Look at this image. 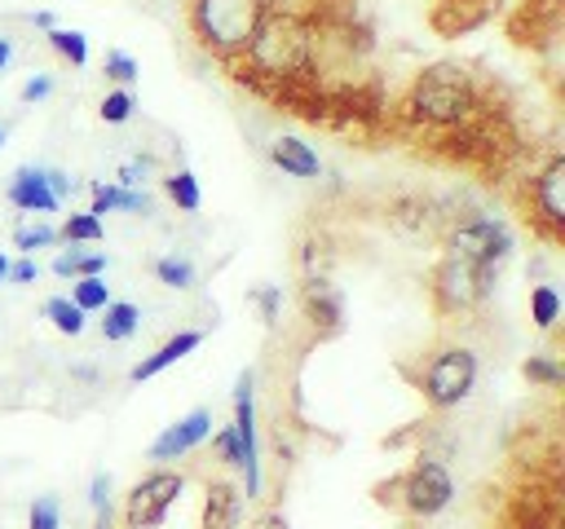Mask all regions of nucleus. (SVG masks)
<instances>
[{"label":"nucleus","mask_w":565,"mask_h":529,"mask_svg":"<svg viewBox=\"0 0 565 529\" xmlns=\"http://www.w3.org/2000/svg\"><path fill=\"white\" fill-rule=\"evenodd\" d=\"M477 388V353L463 344H450L441 353H433V361L419 375V392L433 410H450L459 406L468 392Z\"/></svg>","instance_id":"4"},{"label":"nucleus","mask_w":565,"mask_h":529,"mask_svg":"<svg viewBox=\"0 0 565 529\" xmlns=\"http://www.w3.org/2000/svg\"><path fill=\"white\" fill-rule=\"evenodd\" d=\"M499 110H508V106L490 101V93L477 84V75L468 66H459V62H433V66H424V71L411 75L406 93L388 110V123L397 132L424 137L441 154V145L455 132H463L477 119L499 115Z\"/></svg>","instance_id":"1"},{"label":"nucleus","mask_w":565,"mask_h":529,"mask_svg":"<svg viewBox=\"0 0 565 529\" xmlns=\"http://www.w3.org/2000/svg\"><path fill=\"white\" fill-rule=\"evenodd\" d=\"M9 57H13V44H9V40H4V35H0V71H4V66H9Z\"/></svg>","instance_id":"42"},{"label":"nucleus","mask_w":565,"mask_h":529,"mask_svg":"<svg viewBox=\"0 0 565 529\" xmlns=\"http://www.w3.org/2000/svg\"><path fill=\"white\" fill-rule=\"evenodd\" d=\"M53 242H57V229L53 225H18L13 229V247L22 256H35L40 247H53Z\"/></svg>","instance_id":"28"},{"label":"nucleus","mask_w":565,"mask_h":529,"mask_svg":"<svg viewBox=\"0 0 565 529\" xmlns=\"http://www.w3.org/2000/svg\"><path fill=\"white\" fill-rule=\"evenodd\" d=\"M106 503H110V476L106 472H93V481H88V507L97 511Z\"/></svg>","instance_id":"35"},{"label":"nucleus","mask_w":565,"mask_h":529,"mask_svg":"<svg viewBox=\"0 0 565 529\" xmlns=\"http://www.w3.org/2000/svg\"><path fill=\"white\" fill-rule=\"evenodd\" d=\"M0 145H4V128H0Z\"/></svg>","instance_id":"44"},{"label":"nucleus","mask_w":565,"mask_h":529,"mask_svg":"<svg viewBox=\"0 0 565 529\" xmlns=\"http://www.w3.org/2000/svg\"><path fill=\"white\" fill-rule=\"evenodd\" d=\"M305 313H309V322L322 326V331H335V326H340L344 304H340V291H335L322 273H309V278H305Z\"/></svg>","instance_id":"15"},{"label":"nucleus","mask_w":565,"mask_h":529,"mask_svg":"<svg viewBox=\"0 0 565 529\" xmlns=\"http://www.w3.org/2000/svg\"><path fill=\"white\" fill-rule=\"evenodd\" d=\"M521 375H525L530 384H539V388H561V384H565V366H561L552 353L525 357V361H521Z\"/></svg>","instance_id":"22"},{"label":"nucleus","mask_w":565,"mask_h":529,"mask_svg":"<svg viewBox=\"0 0 565 529\" xmlns=\"http://www.w3.org/2000/svg\"><path fill=\"white\" fill-rule=\"evenodd\" d=\"M530 317H534L539 331H552V326L561 322V291H556L552 282H539V287L530 291Z\"/></svg>","instance_id":"20"},{"label":"nucleus","mask_w":565,"mask_h":529,"mask_svg":"<svg viewBox=\"0 0 565 529\" xmlns=\"http://www.w3.org/2000/svg\"><path fill=\"white\" fill-rule=\"evenodd\" d=\"M35 278H40V260L35 256L9 260V282H35Z\"/></svg>","instance_id":"34"},{"label":"nucleus","mask_w":565,"mask_h":529,"mask_svg":"<svg viewBox=\"0 0 565 529\" xmlns=\"http://www.w3.org/2000/svg\"><path fill=\"white\" fill-rule=\"evenodd\" d=\"M181 489H185L181 472H172V467L146 472L124 498V529H159L168 520V507L181 498Z\"/></svg>","instance_id":"6"},{"label":"nucleus","mask_w":565,"mask_h":529,"mask_svg":"<svg viewBox=\"0 0 565 529\" xmlns=\"http://www.w3.org/2000/svg\"><path fill=\"white\" fill-rule=\"evenodd\" d=\"M44 317H49L62 335H79L88 313H79V309L71 304V295H53V300H44Z\"/></svg>","instance_id":"24"},{"label":"nucleus","mask_w":565,"mask_h":529,"mask_svg":"<svg viewBox=\"0 0 565 529\" xmlns=\"http://www.w3.org/2000/svg\"><path fill=\"white\" fill-rule=\"evenodd\" d=\"M102 71H106V79H115L119 88H128V84H132V79L141 75L137 57H132V53H124V48H110V53H106V66H102Z\"/></svg>","instance_id":"30"},{"label":"nucleus","mask_w":565,"mask_h":529,"mask_svg":"<svg viewBox=\"0 0 565 529\" xmlns=\"http://www.w3.org/2000/svg\"><path fill=\"white\" fill-rule=\"evenodd\" d=\"M132 106H137V101H132L128 88H110V93L102 97V119H106V123H128V119H132Z\"/></svg>","instance_id":"31"},{"label":"nucleus","mask_w":565,"mask_h":529,"mask_svg":"<svg viewBox=\"0 0 565 529\" xmlns=\"http://www.w3.org/2000/svg\"><path fill=\"white\" fill-rule=\"evenodd\" d=\"M106 212H150V198L141 190H124V185H93V207L88 216H106Z\"/></svg>","instance_id":"17"},{"label":"nucleus","mask_w":565,"mask_h":529,"mask_svg":"<svg viewBox=\"0 0 565 529\" xmlns=\"http://www.w3.org/2000/svg\"><path fill=\"white\" fill-rule=\"evenodd\" d=\"M455 498V481H450V467L433 454H419L402 476H397V503L406 516L415 520H428L437 511H446Z\"/></svg>","instance_id":"5"},{"label":"nucleus","mask_w":565,"mask_h":529,"mask_svg":"<svg viewBox=\"0 0 565 529\" xmlns=\"http://www.w3.org/2000/svg\"><path fill=\"white\" fill-rule=\"evenodd\" d=\"M446 256H459V260L499 269V264L512 256V234H508V225L494 220V216H468L463 225H455V229L446 234Z\"/></svg>","instance_id":"8"},{"label":"nucleus","mask_w":565,"mask_h":529,"mask_svg":"<svg viewBox=\"0 0 565 529\" xmlns=\"http://www.w3.org/2000/svg\"><path fill=\"white\" fill-rule=\"evenodd\" d=\"M163 190H168V198L181 207V212H199V203H203V190H199V176L194 172H172V176H163Z\"/></svg>","instance_id":"21"},{"label":"nucleus","mask_w":565,"mask_h":529,"mask_svg":"<svg viewBox=\"0 0 565 529\" xmlns=\"http://www.w3.org/2000/svg\"><path fill=\"white\" fill-rule=\"evenodd\" d=\"M212 436V410H190L185 419H177V423H168L154 441H150V458L159 463V467H168V463H177V458H185L190 450H199L203 441Z\"/></svg>","instance_id":"11"},{"label":"nucleus","mask_w":565,"mask_h":529,"mask_svg":"<svg viewBox=\"0 0 565 529\" xmlns=\"http://www.w3.org/2000/svg\"><path fill=\"white\" fill-rule=\"evenodd\" d=\"M49 44L71 62V66H88V40L84 31H66V26H53L49 31Z\"/></svg>","instance_id":"26"},{"label":"nucleus","mask_w":565,"mask_h":529,"mask_svg":"<svg viewBox=\"0 0 565 529\" xmlns=\"http://www.w3.org/2000/svg\"><path fill=\"white\" fill-rule=\"evenodd\" d=\"M247 529H291V525H287V516H282V511H260Z\"/></svg>","instance_id":"39"},{"label":"nucleus","mask_w":565,"mask_h":529,"mask_svg":"<svg viewBox=\"0 0 565 529\" xmlns=\"http://www.w3.org/2000/svg\"><path fill=\"white\" fill-rule=\"evenodd\" d=\"M106 264H110L106 251H79V247H71V251H62L53 260V273L57 278H102Z\"/></svg>","instance_id":"18"},{"label":"nucleus","mask_w":565,"mask_h":529,"mask_svg":"<svg viewBox=\"0 0 565 529\" xmlns=\"http://www.w3.org/2000/svg\"><path fill=\"white\" fill-rule=\"evenodd\" d=\"M530 220L547 242H561L565 234V154H547V163L530 176Z\"/></svg>","instance_id":"7"},{"label":"nucleus","mask_w":565,"mask_h":529,"mask_svg":"<svg viewBox=\"0 0 565 529\" xmlns=\"http://www.w3.org/2000/svg\"><path fill=\"white\" fill-rule=\"evenodd\" d=\"M71 304H75L79 313H102V309L110 304V287H106L102 278H75V287H71Z\"/></svg>","instance_id":"23"},{"label":"nucleus","mask_w":565,"mask_h":529,"mask_svg":"<svg viewBox=\"0 0 565 529\" xmlns=\"http://www.w3.org/2000/svg\"><path fill=\"white\" fill-rule=\"evenodd\" d=\"M154 278H159L163 287L185 291V287H194V264H190L185 256H163V260H154Z\"/></svg>","instance_id":"27"},{"label":"nucleus","mask_w":565,"mask_h":529,"mask_svg":"<svg viewBox=\"0 0 565 529\" xmlns=\"http://www.w3.org/2000/svg\"><path fill=\"white\" fill-rule=\"evenodd\" d=\"M102 313H106V317H102V335H106L110 344H119V339L137 335V326H141V309H137V304H128V300H110Z\"/></svg>","instance_id":"19"},{"label":"nucleus","mask_w":565,"mask_h":529,"mask_svg":"<svg viewBox=\"0 0 565 529\" xmlns=\"http://www.w3.org/2000/svg\"><path fill=\"white\" fill-rule=\"evenodd\" d=\"M44 181H49V190L57 194V203L71 198V190H75V181H71L66 172H57V168H44Z\"/></svg>","instance_id":"38"},{"label":"nucleus","mask_w":565,"mask_h":529,"mask_svg":"<svg viewBox=\"0 0 565 529\" xmlns=\"http://www.w3.org/2000/svg\"><path fill=\"white\" fill-rule=\"evenodd\" d=\"M494 278H499V269H490V264L441 256V264L433 269V304H437V313H472L494 291Z\"/></svg>","instance_id":"3"},{"label":"nucleus","mask_w":565,"mask_h":529,"mask_svg":"<svg viewBox=\"0 0 565 529\" xmlns=\"http://www.w3.org/2000/svg\"><path fill=\"white\" fill-rule=\"evenodd\" d=\"M243 520V489L230 481H212L203 489V529H238Z\"/></svg>","instance_id":"13"},{"label":"nucleus","mask_w":565,"mask_h":529,"mask_svg":"<svg viewBox=\"0 0 565 529\" xmlns=\"http://www.w3.org/2000/svg\"><path fill=\"white\" fill-rule=\"evenodd\" d=\"M252 300L260 304V313H265V322L274 326V322H278V309H282V291H278L274 282H265V287H256V291H252Z\"/></svg>","instance_id":"33"},{"label":"nucleus","mask_w":565,"mask_h":529,"mask_svg":"<svg viewBox=\"0 0 565 529\" xmlns=\"http://www.w3.org/2000/svg\"><path fill=\"white\" fill-rule=\"evenodd\" d=\"M53 93V79L49 75H31L26 84H22V101H44Z\"/></svg>","instance_id":"37"},{"label":"nucleus","mask_w":565,"mask_h":529,"mask_svg":"<svg viewBox=\"0 0 565 529\" xmlns=\"http://www.w3.org/2000/svg\"><path fill=\"white\" fill-rule=\"evenodd\" d=\"M31 22H35V26H44V31H53V13H49V9H35V13H31Z\"/></svg>","instance_id":"41"},{"label":"nucleus","mask_w":565,"mask_h":529,"mask_svg":"<svg viewBox=\"0 0 565 529\" xmlns=\"http://www.w3.org/2000/svg\"><path fill=\"white\" fill-rule=\"evenodd\" d=\"M561 472H552L547 481H534L525 489H516L499 516V529H561Z\"/></svg>","instance_id":"9"},{"label":"nucleus","mask_w":565,"mask_h":529,"mask_svg":"<svg viewBox=\"0 0 565 529\" xmlns=\"http://www.w3.org/2000/svg\"><path fill=\"white\" fill-rule=\"evenodd\" d=\"M0 282H9V256L0 251Z\"/></svg>","instance_id":"43"},{"label":"nucleus","mask_w":565,"mask_h":529,"mask_svg":"<svg viewBox=\"0 0 565 529\" xmlns=\"http://www.w3.org/2000/svg\"><path fill=\"white\" fill-rule=\"evenodd\" d=\"M26 529H62V503H57V494H44V498L31 503Z\"/></svg>","instance_id":"29"},{"label":"nucleus","mask_w":565,"mask_h":529,"mask_svg":"<svg viewBox=\"0 0 565 529\" xmlns=\"http://www.w3.org/2000/svg\"><path fill=\"white\" fill-rule=\"evenodd\" d=\"M199 344H203V331H177L172 339H163V344H159L150 357H141V361L132 366V384H141V379H154L159 370H168L172 361H181V357H185V353H194Z\"/></svg>","instance_id":"16"},{"label":"nucleus","mask_w":565,"mask_h":529,"mask_svg":"<svg viewBox=\"0 0 565 529\" xmlns=\"http://www.w3.org/2000/svg\"><path fill=\"white\" fill-rule=\"evenodd\" d=\"M9 203L18 212H57V194L49 190L44 181V168H18L13 181H9Z\"/></svg>","instance_id":"12"},{"label":"nucleus","mask_w":565,"mask_h":529,"mask_svg":"<svg viewBox=\"0 0 565 529\" xmlns=\"http://www.w3.org/2000/svg\"><path fill=\"white\" fill-rule=\"evenodd\" d=\"M252 370L234 379V436H238V458H243V494L260 498V450H256V397H252Z\"/></svg>","instance_id":"10"},{"label":"nucleus","mask_w":565,"mask_h":529,"mask_svg":"<svg viewBox=\"0 0 565 529\" xmlns=\"http://www.w3.org/2000/svg\"><path fill=\"white\" fill-rule=\"evenodd\" d=\"M269 159H274V168H282V176L309 181V176L322 172L318 150H313L309 141H300V137H274V141H269Z\"/></svg>","instance_id":"14"},{"label":"nucleus","mask_w":565,"mask_h":529,"mask_svg":"<svg viewBox=\"0 0 565 529\" xmlns=\"http://www.w3.org/2000/svg\"><path fill=\"white\" fill-rule=\"evenodd\" d=\"M146 172H150V159H132V163H124V168H119V185H124V190H132V185H141V181H146Z\"/></svg>","instance_id":"36"},{"label":"nucleus","mask_w":565,"mask_h":529,"mask_svg":"<svg viewBox=\"0 0 565 529\" xmlns=\"http://www.w3.org/2000/svg\"><path fill=\"white\" fill-rule=\"evenodd\" d=\"M265 18V0H190V31L216 57L234 62Z\"/></svg>","instance_id":"2"},{"label":"nucleus","mask_w":565,"mask_h":529,"mask_svg":"<svg viewBox=\"0 0 565 529\" xmlns=\"http://www.w3.org/2000/svg\"><path fill=\"white\" fill-rule=\"evenodd\" d=\"M102 234H106L102 220L88 216V212H71V216L62 220V229H57V238H66L71 247H75V242H102Z\"/></svg>","instance_id":"25"},{"label":"nucleus","mask_w":565,"mask_h":529,"mask_svg":"<svg viewBox=\"0 0 565 529\" xmlns=\"http://www.w3.org/2000/svg\"><path fill=\"white\" fill-rule=\"evenodd\" d=\"M93 529H115V507L106 503V507H97V525Z\"/></svg>","instance_id":"40"},{"label":"nucleus","mask_w":565,"mask_h":529,"mask_svg":"<svg viewBox=\"0 0 565 529\" xmlns=\"http://www.w3.org/2000/svg\"><path fill=\"white\" fill-rule=\"evenodd\" d=\"M212 450H216V458H221L225 467H243V458H238V436H234V428H221V432H212Z\"/></svg>","instance_id":"32"}]
</instances>
